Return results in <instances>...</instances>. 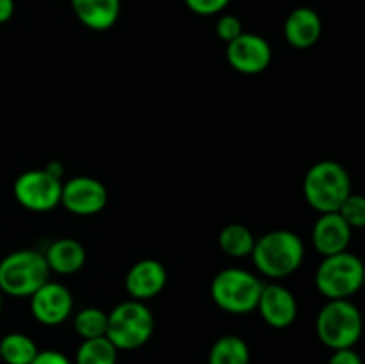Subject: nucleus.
I'll list each match as a JSON object with an SVG mask.
<instances>
[{
  "label": "nucleus",
  "instance_id": "nucleus-15",
  "mask_svg": "<svg viewBox=\"0 0 365 364\" xmlns=\"http://www.w3.org/2000/svg\"><path fill=\"white\" fill-rule=\"evenodd\" d=\"M284 34L289 45L294 49H310L319 41L323 34V21L319 14L310 7H296L285 20Z\"/></svg>",
  "mask_w": 365,
  "mask_h": 364
},
{
  "label": "nucleus",
  "instance_id": "nucleus-8",
  "mask_svg": "<svg viewBox=\"0 0 365 364\" xmlns=\"http://www.w3.org/2000/svg\"><path fill=\"white\" fill-rule=\"evenodd\" d=\"M63 181L50 171L27 170L18 175L13 184V195L24 209L32 213H48L61 203Z\"/></svg>",
  "mask_w": 365,
  "mask_h": 364
},
{
  "label": "nucleus",
  "instance_id": "nucleus-3",
  "mask_svg": "<svg viewBox=\"0 0 365 364\" xmlns=\"http://www.w3.org/2000/svg\"><path fill=\"white\" fill-rule=\"evenodd\" d=\"M45 253L32 248L14 250L0 261V291L13 298H31L50 280Z\"/></svg>",
  "mask_w": 365,
  "mask_h": 364
},
{
  "label": "nucleus",
  "instance_id": "nucleus-11",
  "mask_svg": "<svg viewBox=\"0 0 365 364\" xmlns=\"http://www.w3.org/2000/svg\"><path fill=\"white\" fill-rule=\"evenodd\" d=\"M29 300L34 320L45 327H57L73 313V295L61 282H45Z\"/></svg>",
  "mask_w": 365,
  "mask_h": 364
},
{
  "label": "nucleus",
  "instance_id": "nucleus-27",
  "mask_svg": "<svg viewBox=\"0 0 365 364\" xmlns=\"http://www.w3.org/2000/svg\"><path fill=\"white\" fill-rule=\"evenodd\" d=\"M31 364H73L63 352L57 350H39Z\"/></svg>",
  "mask_w": 365,
  "mask_h": 364
},
{
  "label": "nucleus",
  "instance_id": "nucleus-13",
  "mask_svg": "<svg viewBox=\"0 0 365 364\" xmlns=\"http://www.w3.org/2000/svg\"><path fill=\"white\" fill-rule=\"evenodd\" d=\"M257 310L269 327L287 328L298 318V302L292 291L273 282V284H264Z\"/></svg>",
  "mask_w": 365,
  "mask_h": 364
},
{
  "label": "nucleus",
  "instance_id": "nucleus-25",
  "mask_svg": "<svg viewBox=\"0 0 365 364\" xmlns=\"http://www.w3.org/2000/svg\"><path fill=\"white\" fill-rule=\"evenodd\" d=\"M185 6L200 16H212L225 11L230 0H184Z\"/></svg>",
  "mask_w": 365,
  "mask_h": 364
},
{
  "label": "nucleus",
  "instance_id": "nucleus-7",
  "mask_svg": "<svg viewBox=\"0 0 365 364\" xmlns=\"http://www.w3.org/2000/svg\"><path fill=\"white\" fill-rule=\"evenodd\" d=\"M365 264L351 252L323 257L316 270V288L327 300H349L364 288Z\"/></svg>",
  "mask_w": 365,
  "mask_h": 364
},
{
  "label": "nucleus",
  "instance_id": "nucleus-10",
  "mask_svg": "<svg viewBox=\"0 0 365 364\" xmlns=\"http://www.w3.org/2000/svg\"><path fill=\"white\" fill-rule=\"evenodd\" d=\"M273 50L266 38L253 32H242L234 41L227 43V61L242 75H259L269 68Z\"/></svg>",
  "mask_w": 365,
  "mask_h": 364
},
{
  "label": "nucleus",
  "instance_id": "nucleus-14",
  "mask_svg": "<svg viewBox=\"0 0 365 364\" xmlns=\"http://www.w3.org/2000/svg\"><path fill=\"white\" fill-rule=\"evenodd\" d=\"M353 228L339 213L319 214L312 228V245L323 257L346 252L351 243Z\"/></svg>",
  "mask_w": 365,
  "mask_h": 364
},
{
  "label": "nucleus",
  "instance_id": "nucleus-22",
  "mask_svg": "<svg viewBox=\"0 0 365 364\" xmlns=\"http://www.w3.org/2000/svg\"><path fill=\"white\" fill-rule=\"evenodd\" d=\"M73 327L82 339L103 338L107 334V313L98 307H84L75 314Z\"/></svg>",
  "mask_w": 365,
  "mask_h": 364
},
{
  "label": "nucleus",
  "instance_id": "nucleus-5",
  "mask_svg": "<svg viewBox=\"0 0 365 364\" xmlns=\"http://www.w3.org/2000/svg\"><path fill=\"white\" fill-rule=\"evenodd\" d=\"M364 332V316L351 300H328L316 318L317 339L334 350L353 348Z\"/></svg>",
  "mask_w": 365,
  "mask_h": 364
},
{
  "label": "nucleus",
  "instance_id": "nucleus-19",
  "mask_svg": "<svg viewBox=\"0 0 365 364\" xmlns=\"http://www.w3.org/2000/svg\"><path fill=\"white\" fill-rule=\"evenodd\" d=\"M250 346L235 334H225L209 350V364H250Z\"/></svg>",
  "mask_w": 365,
  "mask_h": 364
},
{
  "label": "nucleus",
  "instance_id": "nucleus-30",
  "mask_svg": "<svg viewBox=\"0 0 365 364\" xmlns=\"http://www.w3.org/2000/svg\"><path fill=\"white\" fill-rule=\"evenodd\" d=\"M364 288H365V275H364Z\"/></svg>",
  "mask_w": 365,
  "mask_h": 364
},
{
  "label": "nucleus",
  "instance_id": "nucleus-16",
  "mask_svg": "<svg viewBox=\"0 0 365 364\" xmlns=\"http://www.w3.org/2000/svg\"><path fill=\"white\" fill-rule=\"evenodd\" d=\"M50 271L57 275H75L84 268L88 253L84 245L73 238H59L48 245L45 252Z\"/></svg>",
  "mask_w": 365,
  "mask_h": 364
},
{
  "label": "nucleus",
  "instance_id": "nucleus-1",
  "mask_svg": "<svg viewBox=\"0 0 365 364\" xmlns=\"http://www.w3.org/2000/svg\"><path fill=\"white\" fill-rule=\"evenodd\" d=\"M252 259L259 273L280 280L299 270L305 259V245L296 232L278 228L257 238Z\"/></svg>",
  "mask_w": 365,
  "mask_h": 364
},
{
  "label": "nucleus",
  "instance_id": "nucleus-26",
  "mask_svg": "<svg viewBox=\"0 0 365 364\" xmlns=\"http://www.w3.org/2000/svg\"><path fill=\"white\" fill-rule=\"evenodd\" d=\"M328 364H364L360 353L355 352V348H342L334 350Z\"/></svg>",
  "mask_w": 365,
  "mask_h": 364
},
{
  "label": "nucleus",
  "instance_id": "nucleus-17",
  "mask_svg": "<svg viewBox=\"0 0 365 364\" xmlns=\"http://www.w3.org/2000/svg\"><path fill=\"white\" fill-rule=\"evenodd\" d=\"M75 16L91 31H109L120 18L121 0H70Z\"/></svg>",
  "mask_w": 365,
  "mask_h": 364
},
{
  "label": "nucleus",
  "instance_id": "nucleus-2",
  "mask_svg": "<svg viewBox=\"0 0 365 364\" xmlns=\"http://www.w3.org/2000/svg\"><path fill=\"white\" fill-rule=\"evenodd\" d=\"M351 193V177L337 161L312 164L303 178V196L319 214L337 213Z\"/></svg>",
  "mask_w": 365,
  "mask_h": 364
},
{
  "label": "nucleus",
  "instance_id": "nucleus-24",
  "mask_svg": "<svg viewBox=\"0 0 365 364\" xmlns=\"http://www.w3.org/2000/svg\"><path fill=\"white\" fill-rule=\"evenodd\" d=\"M242 21L235 14H221L216 24V34L221 41L230 43L242 34Z\"/></svg>",
  "mask_w": 365,
  "mask_h": 364
},
{
  "label": "nucleus",
  "instance_id": "nucleus-4",
  "mask_svg": "<svg viewBox=\"0 0 365 364\" xmlns=\"http://www.w3.org/2000/svg\"><path fill=\"white\" fill-rule=\"evenodd\" d=\"M155 330V318L146 302L125 300L118 303L110 313H107L106 338L118 350L132 352L152 339Z\"/></svg>",
  "mask_w": 365,
  "mask_h": 364
},
{
  "label": "nucleus",
  "instance_id": "nucleus-28",
  "mask_svg": "<svg viewBox=\"0 0 365 364\" xmlns=\"http://www.w3.org/2000/svg\"><path fill=\"white\" fill-rule=\"evenodd\" d=\"M14 14V0H0V25L9 21Z\"/></svg>",
  "mask_w": 365,
  "mask_h": 364
},
{
  "label": "nucleus",
  "instance_id": "nucleus-6",
  "mask_svg": "<svg viewBox=\"0 0 365 364\" xmlns=\"http://www.w3.org/2000/svg\"><path fill=\"white\" fill-rule=\"evenodd\" d=\"M264 282L242 268H225L210 282V296L228 314H250L257 310Z\"/></svg>",
  "mask_w": 365,
  "mask_h": 364
},
{
  "label": "nucleus",
  "instance_id": "nucleus-29",
  "mask_svg": "<svg viewBox=\"0 0 365 364\" xmlns=\"http://www.w3.org/2000/svg\"><path fill=\"white\" fill-rule=\"evenodd\" d=\"M2 307H4V293L0 291V314H2Z\"/></svg>",
  "mask_w": 365,
  "mask_h": 364
},
{
  "label": "nucleus",
  "instance_id": "nucleus-23",
  "mask_svg": "<svg viewBox=\"0 0 365 364\" xmlns=\"http://www.w3.org/2000/svg\"><path fill=\"white\" fill-rule=\"evenodd\" d=\"M337 213L351 228H365V195L351 193Z\"/></svg>",
  "mask_w": 365,
  "mask_h": 364
},
{
  "label": "nucleus",
  "instance_id": "nucleus-21",
  "mask_svg": "<svg viewBox=\"0 0 365 364\" xmlns=\"http://www.w3.org/2000/svg\"><path fill=\"white\" fill-rule=\"evenodd\" d=\"M120 350L103 338L84 339L75 353V364H116Z\"/></svg>",
  "mask_w": 365,
  "mask_h": 364
},
{
  "label": "nucleus",
  "instance_id": "nucleus-12",
  "mask_svg": "<svg viewBox=\"0 0 365 364\" xmlns=\"http://www.w3.org/2000/svg\"><path fill=\"white\" fill-rule=\"evenodd\" d=\"M168 284V271L157 259H141L128 268L125 275V289L132 300L148 302L163 293Z\"/></svg>",
  "mask_w": 365,
  "mask_h": 364
},
{
  "label": "nucleus",
  "instance_id": "nucleus-31",
  "mask_svg": "<svg viewBox=\"0 0 365 364\" xmlns=\"http://www.w3.org/2000/svg\"><path fill=\"white\" fill-rule=\"evenodd\" d=\"M0 363H2V359H0Z\"/></svg>",
  "mask_w": 365,
  "mask_h": 364
},
{
  "label": "nucleus",
  "instance_id": "nucleus-18",
  "mask_svg": "<svg viewBox=\"0 0 365 364\" xmlns=\"http://www.w3.org/2000/svg\"><path fill=\"white\" fill-rule=\"evenodd\" d=\"M255 241L257 238L253 236V232L242 223H228L227 227L221 228L220 236H217L221 252L234 259H245V257L252 256Z\"/></svg>",
  "mask_w": 365,
  "mask_h": 364
},
{
  "label": "nucleus",
  "instance_id": "nucleus-9",
  "mask_svg": "<svg viewBox=\"0 0 365 364\" xmlns=\"http://www.w3.org/2000/svg\"><path fill=\"white\" fill-rule=\"evenodd\" d=\"M107 202L109 193L98 178L78 175L63 182L61 206L75 216H95L106 209Z\"/></svg>",
  "mask_w": 365,
  "mask_h": 364
},
{
  "label": "nucleus",
  "instance_id": "nucleus-20",
  "mask_svg": "<svg viewBox=\"0 0 365 364\" xmlns=\"http://www.w3.org/2000/svg\"><path fill=\"white\" fill-rule=\"evenodd\" d=\"M38 352V345L27 334L11 332L0 338V359L6 364H31Z\"/></svg>",
  "mask_w": 365,
  "mask_h": 364
}]
</instances>
